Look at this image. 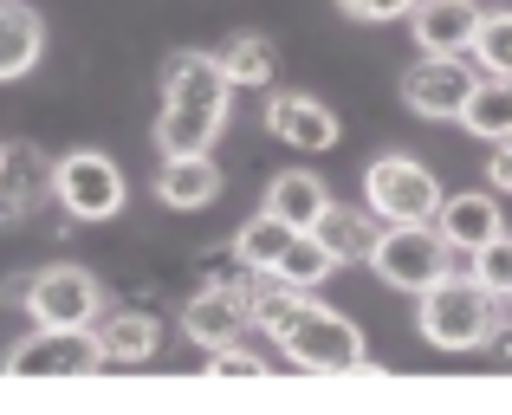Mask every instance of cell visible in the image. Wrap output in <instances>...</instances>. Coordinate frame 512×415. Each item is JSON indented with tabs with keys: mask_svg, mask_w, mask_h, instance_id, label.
<instances>
[{
	"mask_svg": "<svg viewBox=\"0 0 512 415\" xmlns=\"http://www.w3.org/2000/svg\"><path fill=\"white\" fill-rule=\"evenodd\" d=\"M227 78L214 52H175L163 65V117H156V150L163 156H195L221 137L227 124Z\"/></svg>",
	"mask_w": 512,
	"mask_h": 415,
	"instance_id": "6da1fadb",
	"label": "cell"
},
{
	"mask_svg": "<svg viewBox=\"0 0 512 415\" xmlns=\"http://www.w3.org/2000/svg\"><path fill=\"white\" fill-rule=\"evenodd\" d=\"M415 318H422V338L435 344V351H480V338H487V325L500 318V299H493L480 279H461V273H441L435 286L422 292V305H415Z\"/></svg>",
	"mask_w": 512,
	"mask_h": 415,
	"instance_id": "7a4b0ae2",
	"label": "cell"
},
{
	"mask_svg": "<svg viewBox=\"0 0 512 415\" xmlns=\"http://www.w3.org/2000/svg\"><path fill=\"white\" fill-rule=\"evenodd\" d=\"M370 266H376V279L396 286V292H428L454 266V247L441 240L435 221H383Z\"/></svg>",
	"mask_w": 512,
	"mask_h": 415,
	"instance_id": "3957f363",
	"label": "cell"
},
{
	"mask_svg": "<svg viewBox=\"0 0 512 415\" xmlns=\"http://www.w3.org/2000/svg\"><path fill=\"white\" fill-rule=\"evenodd\" d=\"M279 351L292 357V370H312V377H350L363 364V331L350 325L331 305H305L286 331H279Z\"/></svg>",
	"mask_w": 512,
	"mask_h": 415,
	"instance_id": "277c9868",
	"label": "cell"
},
{
	"mask_svg": "<svg viewBox=\"0 0 512 415\" xmlns=\"http://www.w3.org/2000/svg\"><path fill=\"white\" fill-rule=\"evenodd\" d=\"M363 202H370L376 221H435L441 182L415 156H376L370 176H363Z\"/></svg>",
	"mask_w": 512,
	"mask_h": 415,
	"instance_id": "5b68a950",
	"label": "cell"
},
{
	"mask_svg": "<svg viewBox=\"0 0 512 415\" xmlns=\"http://www.w3.org/2000/svg\"><path fill=\"white\" fill-rule=\"evenodd\" d=\"M52 202L72 221H111L124 208V169L104 150H72L65 163H52Z\"/></svg>",
	"mask_w": 512,
	"mask_h": 415,
	"instance_id": "8992f818",
	"label": "cell"
},
{
	"mask_svg": "<svg viewBox=\"0 0 512 415\" xmlns=\"http://www.w3.org/2000/svg\"><path fill=\"white\" fill-rule=\"evenodd\" d=\"M91 370H104V351H98L91 325H39L7 357V377H91Z\"/></svg>",
	"mask_w": 512,
	"mask_h": 415,
	"instance_id": "52a82bcc",
	"label": "cell"
},
{
	"mask_svg": "<svg viewBox=\"0 0 512 415\" xmlns=\"http://www.w3.org/2000/svg\"><path fill=\"white\" fill-rule=\"evenodd\" d=\"M474 65L461 52H422V59L402 72V104L415 117H461V104L474 98Z\"/></svg>",
	"mask_w": 512,
	"mask_h": 415,
	"instance_id": "ba28073f",
	"label": "cell"
},
{
	"mask_svg": "<svg viewBox=\"0 0 512 415\" xmlns=\"http://www.w3.org/2000/svg\"><path fill=\"white\" fill-rule=\"evenodd\" d=\"M98 279L85 266H46V273L26 286V312L33 325H91L98 318Z\"/></svg>",
	"mask_w": 512,
	"mask_h": 415,
	"instance_id": "9c48e42d",
	"label": "cell"
},
{
	"mask_svg": "<svg viewBox=\"0 0 512 415\" xmlns=\"http://www.w3.org/2000/svg\"><path fill=\"white\" fill-rule=\"evenodd\" d=\"M182 331L201 344V351L240 344V338L253 331V299H247V286H201L195 299L182 305Z\"/></svg>",
	"mask_w": 512,
	"mask_h": 415,
	"instance_id": "30bf717a",
	"label": "cell"
},
{
	"mask_svg": "<svg viewBox=\"0 0 512 415\" xmlns=\"http://www.w3.org/2000/svg\"><path fill=\"white\" fill-rule=\"evenodd\" d=\"M266 130L292 150H331L338 143V111L325 98H305V91H279V98H266Z\"/></svg>",
	"mask_w": 512,
	"mask_h": 415,
	"instance_id": "8fae6325",
	"label": "cell"
},
{
	"mask_svg": "<svg viewBox=\"0 0 512 415\" xmlns=\"http://www.w3.org/2000/svg\"><path fill=\"white\" fill-rule=\"evenodd\" d=\"M435 227H441V240H448L454 253H480L493 234H506V221H500V202H493V195H480V189L441 195V208H435Z\"/></svg>",
	"mask_w": 512,
	"mask_h": 415,
	"instance_id": "7c38bea8",
	"label": "cell"
},
{
	"mask_svg": "<svg viewBox=\"0 0 512 415\" xmlns=\"http://www.w3.org/2000/svg\"><path fill=\"white\" fill-rule=\"evenodd\" d=\"M415 46L422 52H474L480 7L474 0H415Z\"/></svg>",
	"mask_w": 512,
	"mask_h": 415,
	"instance_id": "4fadbf2b",
	"label": "cell"
},
{
	"mask_svg": "<svg viewBox=\"0 0 512 415\" xmlns=\"http://www.w3.org/2000/svg\"><path fill=\"white\" fill-rule=\"evenodd\" d=\"M52 195V163L33 143H7L0 156V214H33Z\"/></svg>",
	"mask_w": 512,
	"mask_h": 415,
	"instance_id": "5bb4252c",
	"label": "cell"
},
{
	"mask_svg": "<svg viewBox=\"0 0 512 415\" xmlns=\"http://www.w3.org/2000/svg\"><path fill=\"white\" fill-rule=\"evenodd\" d=\"M156 195H163V208H182V214H195V208H208L214 195H221V169L208 163V150H195V156H163V176H156Z\"/></svg>",
	"mask_w": 512,
	"mask_h": 415,
	"instance_id": "9a60e30c",
	"label": "cell"
},
{
	"mask_svg": "<svg viewBox=\"0 0 512 415\" xmlns=\"http://www.w3.org/2000/svg\"><path fill=\"white\" fill-rule=\"evenodd\" d=\"M156 344H163V325H156L150 312H111V318L98 325V351H104V364L137 370V364H150V357H156Z\"/></svg>",
	"mask_w": 512,
	"mask_h": 415,
	"instance_id": "2e32d148",
	"label": "cell"
},
{
	"mask_svg": "<svg viewBox=\"0 0 512 415\" xmlns=\"http://www.w3.org/2000/svg\"><path fill=\"white\" fill-rule=\"evenodd\" d=\"M39 46H46L39 13L20 7V0H0V85L33 72V65H39Z\"/></svg>",
	"mask_w": 512,
	"mask_h": 415,
	"instance_id": "e0dca14e",
	"label": "cell"
},
{
	"mask_svg": "<svg viewBox=\"0 0 512 415\" xmlns=\"http://www.w3.org/2000/svg\"><path fill=\"white\" fill-rule=\"evenodd\" d=\"M312 234L331 247V260H338V266H357V260H370V253H376V234H383V227H376V214L331 202L325 214H318V227H312Z\"/></svg>",
	"mask_w": 512,
	"mask_h": 415,
	"instance_id": "ac0fdd59",
	"label": "cell"
},
{
	"mask_svg": "<svg viewBox=\"0 0 512 415\" xmlns=\"http://www.w3.org/2000/svg\"><path fill=\"white\" fill-rule=\"evenodd\" d=\"M221 78L234 91H266L279 78V52H273V39H260V33H240V39H227L221 52Z\"/></svg>",
	"mask_w": 512,
	"mask_h": 415,
	"instance_id": "d6986e66",
	"label": "cell"
},
{
	"mask_svg": "<svg viewBox=\"0 0 512 415\" xmlns=\"http://www.w3.org/2000/svg\"><path fill=\"white\" fill-rule=\"evenodd\" d=\"M299 234H305V227H292V221H279L273 208H260V214H253V221L234 234V253L253 266V273H273V266L286 260V247H292Z\"/></svg>",
	"mask_w": 512,
	"mask_h": 415,
	"instance_id": "ffe728a7",
	"label": "cell"
},
{
	"mask_svg": "<svg viewBox=\"0 0 512 415\" xmlns=\"http://www.w3.org/2000/svg\"><path fill=\"white\" fill-rule=\"evenodd\" d=\"M266 208H273L279 221H292V227H318V214L331 208V189L318 176H305V169H286V176L266 189Z\"/></svg>",
	"mask_w": 512,
	"mask_h": 415,
	"instance_id": "44dd1931",
	"label": "cell"
},
{
	"mask_svg": "<svg viewBox=\"0 0 512 415\" xmlns=\"http://www.w3.org/2000/svg\"><path fill=\"white\" fill-rule=\"evenodd\" d=\"M461 124L474 130V137H487V143L512 137V78H480L474 98L461 104Z\"/></svg>",
	"mask_w": 512,
	"mask_h": 415,
	"instance_id": "7402d4cb",
	"label": "cell"
},
{
	"mask_svg": "<svg viewBox=\"0 0 512 415\" xmlns=\"http://www.w3.org/2000/svg\"><path fill=\"white\" fill-rule=\"evenodd\" d=\"M331 266H338V260H331V247H325V240L312 234V227H305V234H299V240H292V247H286V260H279L273 273H279V279H292V286H305V292H312L318 279H331Z\"/></svg>",
	"mask_w": 512,
	"mask_h": 415,
	"instance_id": "603a6c76",
	"label": "cell"
},
{
	"mask_svg": "<svg viewBox=\"0 0 512 415\" xmlns=\"http://www.w3.org/2000/svg\"><path fill=\"white\" fill-rule=\"evenodd\" d=\"M474 59L487 65V78H512V13H480Z\"/></svg>",
	"mask_w": 512,
	"mask_h": 415,
	"instance_id": "cb8c5ba5",
	"label": "cell"
},
{
	"mask_svg": "<svg viewBox=\"0 0 512 415\" xmlns=\"http://www.w3.org/2000/svg\"><path fill=\"white\" fill-rule=\"evenodd\" d=\"M474 279L493 292V299H512V234H493L487 247L474 253Z\"/></svg>",
	"mask_w": 512,
	"mask_h": 415,
	"instance_id": "d4e9b609",
	"label": "cell"
},
{
	"mask_svg": "<svg viewBox=\"0 0 512 415\" xmlns=\"http://www.w3.org/2000/svg\"><path fill=\"white\" fill-rule=\"evenodd\" d=\"M253 279H260V273H253V266L240 260L234 247H227V253H214V260L201 266V286H253Z\"/></svg>",
	"mask_w": 512,
	"mask_h": 415,
	"instance_id": "484cf974",
	"label": "cell"
},
{
	"mask_svg": "<svg viewBox=\"0 0 512 415\" xmlns=\"http://www.w3.org/2000/svg\"><path fill=\"white\" fill-rule=\"evenodd\" d=\"M208 377H266V364H260V357H247L240 344H221V351L208 357Z\"/></svg>",
	"mask_w": 512,
	"mask_h": 415,
	"instance_id": "4316f807",
	"label": "cell"
},
{
	"mask_svg": "<svg viewBox=\"0 0 512 415\" xmlns=\"http://www.w3.org/2000/svg\"><path fill=\"white\" fill-rule=\"evenodd\" d=\"M350 20H402V13H415V0H338Z\"/></svg>",
	"mask_w": 512,
	"mask_h": 415,
	"instance_id": "83f0119b",
	"label": "cell"
},
{
	"mask_svg": "<svg viewBox=\"0 0 512 415\" xmlns=\"http://www.w3.org/2000/svg\"><path fill=\"white\" fill-rule=\"evenodd\" d=\"M487 182H493V195H512V137L493 143V156H487Z\"/></svg>",
	"mask_w": 512,
	"mask_h": 415,
	"instance_id": "f1b7e54d",
	"label": "cell"
},
{
	"mask_svg": "<svg viewBox=\"0 0 512 415\" xmlns=\"http://www.w3.org/2000/svg\"><path fill=\"white\" fill-rule=\"evenodd\" d=\"M0 156H7V137H0Z\"/></svg>",
	"mask_w": 512,
	"mask_h": 415,
	"instance_id": "f546056e",
	"label": "cell"
}]
</instances>
